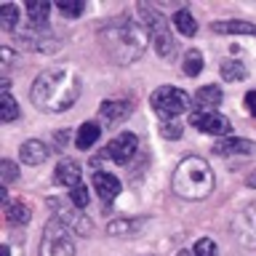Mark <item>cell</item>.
<instances>
[{"label": "cell", "instance_id": "cell-7", "mask_svg": "<svg viewBox=\"0 0 256 256\" xmlns=\"http://www.w3.org/2000/svg\"><path fill=\"white\" fill-rule=\"evenodd\" d=\"M190 126L198 128L200 134H211V136H227L230 131V120L219 115V112H206V110H195L190 115Z\"/></svg>", "mask_w": 256, "mask_h": 256}, {"label": "cell", "instance_id": "cell-25", "mask_svg": "<svg viewBox=\"0 0 256 256\" xmlns=\"http://www.w3.org/2000/svg\"><path fill=\"white\" fill-rule=\"evenodd\" d=\"M0 22H3V30L14 32L16 24H19V6H16V3H6L3 11H0Z\"/></svg>", "mask_w": 256, "mask_h": 256}, {"label": "cell", "instance_id": "cell-28", "mask_svg": "<svg viewBox=\"0 0 256 256\" xmlns=\"http://www.w3.org/2000/svg\"><path fill=\"white\" fill-rule=\"evenodd\" d=\"M195 256H219V248L211 238H200L195 243Z\"/></svg>", "mask_w": 256, "mask_h": 256}, {"label": "cell", "instance_id": "cell-34", "mask_svg": "<svg viewBox=\"0 0 256 256\" xmlns=\"http://www.w3.org/2000/svg\"><path fill=\"white\" fill-rule=\"evenodd\" d=\"M176 256H192L190 251H179V254H176Z\"/></svg>", "mask_w": 256, "mask_h": 256}, {"label": "cell", "instance_id": "cell-13", "mask_svg": "<svg viewBox=\"0 0 256 256\" xmlns=\"http://www.w3.org/2000/svg\"><path fill=\"white\" fill-rule=\"evenodd\" d=\"M128 115H131V104L120 102V99L102 102V107H99V118H102V123H107V126H115L120 120H126Z\"/></svg>", "mask_w": 256, "mask_h": 256}, {"label": "cell", "instance_id": "cell-29", "mask_svg": "<svg viewBox=\"0 0 256 256\" xmlns=\"http://www.w3.org/2000/svg\"><path fill=\"white\" fill-rule=\"evenodd\" d=\"M136 227H139V222H128V219H118V222H112L107 232L110 235H126V232H134Z\"/></svg>", "mask_w": 256, "mask_h": 256}, {"label": "cell", "instance_id": "cell-14", "mask_svg": "<svg viewBox=\"0 0 256 256\" xmlns=\"http://www.w3.org/2000/svg\"><path fill=\"white\" fill-rule=\"evenodd\" d=\"M222 99H224L222 88H216V86H203V88H200V91L195 94V107H198V110H206V112H214V110L222 104Z\"/></svg>", "mask_w": 256, "mask_h": 256}, {"label": "cell", "instance_id": "cell-17", "mask_svg": "<svg viewBox=\"0 0 256 256\" xmlns=\"http://www.w3.org/2000/svg\"><path fill=\"white\" fill-rule=\"evenodd\" d=\"M99 134H102L99 123H94V120H88V123H83V126L78 128L75 147H78V150H88V147H94V144H96V139H99Z\"/></svg>", "mask_w": 256, "mask_h": 256}, {"label": "cell", "instance_id": "cell-9", "mask_svg": "<svg viewBox=\"0 0 256 256\" xmlns=\"http://www.w3.org/2000/svg\"><path fill=\"white\" fill-rule=\"evenodd\" d=\"M94 190H96V195H99L104 203H112V200L120 195L123 184H120V179H118L115 174H110V171H96V174H94Z\"/></svg>", "mask_w": 256, "mask_h": 256}, {"label": "cell", "instance_id": "cell-4", "mask_svg": "<svg viewBox=\"0 0 256 256\" xmlns=\"http://www.w3.org/2000/svg\"><path fill=\"white\" fill-rule=\"evenodd\" d=\"M190 104H192L190 94H184L182 88H176V86H160L158 91H152V96H150V107L163 120L179 118L182 112L190 110Z\"/></svg>", "mask_w": 256, "mask_h": 256}, {"label": "cell", "instance_id": "cell-27", "mask_svg": "<svg viewBox=\"0 0 256 256\" xmlns=\"http://www.w3.org/2000/svg\"><path fill=\"white\" fill-rule=\"evenodd\" d=\"M67 200L78 208V211L88 208V187H86V184H78V187H72L70 195H67Z\"/></svg>", "mask_w": 256, "mask_h": 256}, {"label": "cell", "instance_id": "cell-26", "mask_svg": "<svg viewBox=\"0 0 256 256\" xmlns=\"http://www.w3.org/2000/svg\"><path fill=\"white\" fill-rule=\"evenodd\" d=\"M56 8H59V14L67 16V19H78V16L86 11V3L83 0H59Z\"/></svg>", "mask_w": 256, "mask_h": 256}, {"label": "cell", "instance_id": "cell-16", "mask_svg": "<svg viewBox=\"0 0 256 256\" xmlns=\"http://www.w3.org/2000/svg\"><path fill=\"white\" fill-rule=\"evenodd\" d=\"M3 211H6V219L11 222V224H27L30 216H32L30 206L24 203V200H6Z\"/></svg>", "mask_w": 256, "mask_h": 256}, {"label": "cell", "instance_id": "cell-2", "mask_svg": "<svg viewBox=\"0 0 256 256\" xmlns=\"http://www.w3.org/2000/svg\"><path fill=\"white\" fill-rule=\"evenodd\" d=\"M99 40H102L104 51L118 64H131L147 51L150 32L139 22L128 19V16H118V19L107 22L99 30Z\"/></svg>", "mask_w": 256, "mask_h": 256}, {"label": "cell", "instance_id": "cell-30", "mask_svg": "<svg viewBox=\"0 0 256 256\" xmlns=\"http://www.w3.org/2000/svg\"><path fill=\"white\" fill-rule=\"evenodd\" d=\"M160 136L163 139H182V126L176 120H163L160 123Z\"/></svg>", "mask_w": 256, "mask_h": 256}, {"label": "cell", "instance_id": "cell-10", "mask_svg": "<svg viewBox=\"0 0 256 256\" xmlns=\"http://www.w3.org/2000/svg\"><path fill=\"white\" fill-rule=\"evenodd\" d=\"M214 152L216 155H254L256 152V144L251 139H240V136H224L214 144Z\"/></svg>", "mask_w": 256, "mask_h": 256}, {"label": "cell", "instance_id": "cell-3", "mask_svg": "<svg viewBox=\"0 0 256 256\" xmlns=\"http://www.w3.org/2000/svg\"><path fill=\"white\" fill-rule=\"evenodd\" d=\"M174 192L184 200H206L214 192V171L203 158H184L174 171Z\"/></svg>", "mask_w": 256, "mask_h": 256}, {"label": "cell", "instance_id": "cell-15", "mask_svg": "<svg viewBox=\"0 0 256 256\" xmlns=\"http://www.w3.org/2000/svg\"><path fill=\"white\" fill-rule=\"evenodd\" d=\"M211 30L219 32V35H256V24H251V22H238V19L214 22Z\"/></svg>", "mask_w": 256, "mask_h": 256}, {"label": "cell", "instance_id": "cell-23", "mask_svg": "<svg viewBox=\"0 0 256 256\" xmlns=\"http://www.w3.org/2000/svg\"><path fill=\"white\" fill-rule=\"evenodd\" d=\"M152 43H155V51H158L160 56H166V59L176 54V40L168 35V30L160 32V35H152Z\"/></svg>", "mask_w": 256, "mask_h": 256}, {"label": "cell", "instance_id": "cell-6", "mask_svg": "<svg viewBox=\"0 0 256 256\" xmlns=\"http://www.w3.org/2000/svg\"><path fill=\"white\" fill-rule=\"evenodd\" d=\"M136 147H139V139H136V134L123 131V134H118L115 139H112L107 147L102 150V158H104V160H112V163H118V166H126L128 160L134 158Z\"/></svg>", "mask_w": 256, "mask_h": 256}, {"label": "cell", "instance_id": "cell-8", "mask_svg": "<svg viewBox=\"0 0 256 256\" xmlns=\"http://www.w3.org/2000/svg\"><path fill=\"white\" fill-rule=\"evenodd\" d=\"M232 232H235V238L246 248H256V203L243 208V211L235 216V222H232Z\"/></svg>", "mask_w": 256, "mask_h": 256}, {"label": "cell", "instance_id": "cell-24", "mask_svg": "<svg viewBox=\"0 0 256 256\" xmlns=\"http://www.w3.org/2000/svg\"><path fill=\"white\" fill-rule=\"evenodd\" d=\"M0 115H3L6 123H11V120L19 118V104H16V99L11 96V91H3V96H0Z\"/></svg>", "mask_w": 256, "mask_h": 256}, {"label": "cell", "instance_id": "cell-22", "mask_svg": "<svg viewBox=\"0 0 256 256\" xmlns=\"http://www.w3.org/2000/svg\"><path fill=\"white\" fill-rule=\"evenodd\" d=\"M222 78L227 80V83H235V80H243L246 78V67H243V62H235V59H227V62H222Z\"/></svg>", "mask_w": 256, "mask_h": 256}, {"label": "cell", "instance_id": "cell-12", "mask_svg": "<svg viewBox=\"0 0 256 256\" xmlns=\"http://www.w3.org/2000/svg\"><path fill=\"white\" fill-rule=\"evenodd\" d=\"M19 158H22L24 166H40L51 158V150H48V144H43L40 139H30L19 147Z\"/></svg>", "mask_w": 256, "mask_h": 256}, {"label": "cell", "instance_id": "cell-19", "mask_svg": "<svg viewBox=\"0 0 256 256\" xmlns=\"http://www.w3.org/2000/svg\"><path fill=\"white\" fill-rule=\"evenodd\" d=\"M48 14H51V3H43V0L27 3V19H30L32 27H43L48 22Z\"/></svg>", "mask_w": 256, "mask_h": 256}, {"label": "cell", "instance_id": "cell-31", "mask_svg": "<svg viewBox=\"0 0 256 256\" xmlns=\"http://www.w3.org/2000/svg\"><path fill=\"white\" fill-rule=\"evenodd\" d=\"M0 176H3V187L6 184H11L19 179V168H16V163H11V160H3V166H0Z\"/></svg>", "mask_w": 256, "mask_h": 256}, {"label": "cell", "instance_id": "cell-18", "mask_svg": "<svg viewBox=\"0 0 256 256\" xmlns=\"http://www.w3.org/2000/svg\"><path fill=\"white\" fill-rule=\"evenodd\" d=\"M139 16L144 22H147V30L152 32V35H160V32H166V19H163V14L155 11V8H150V6H139Z\"/></svg>", "mask_w": 256, "mask_h": 256}, {"label": "cell", "instance_id": "cell-11", "mask_svg": "<svg viewBox=\"0 0 256 256\" xmlns=\"http://www.w3.org/2000/svg\"><path fill=\"white\" fill-rule=\"evenodd\" d=\"M54 182L59 184V187H67V190L78 187L80 184V163L72 158L59 160V166H56V171H54Z\"/></svg>", "mask_w": 256, "mask_h": 256}, {"label": "cell", "instance_id": "cell-5", "mask_svg": "<svg viewBox=\"0 0 256 256\" xmlns=\"http://www.w3.org/2000/svg\"><path fill=\"white\" fill-rule=\"evenodd\" d=\"M40 256H75L72 232L64 222L51 219L46 224L43 240H40Z\"/></svg>", "mask_w": 256, "mask_h": 256}, {"label": "cell", "instance_id": "cell-21", "mask_svg": "<svg viewBox=\"0 0 256 256\" xmlns=\"http://www.w3.org/2000/svg\"><path fill=\"white\" fill-rule=\"evenodd\" d=\"M182 70L187 78H195L203 72V54L198 51V48H190L187 54H184V62H182Z\"/></svg>", "mask_w": 256, "mask_h": 256}, {"label": "cell", "instance_id": "cell-32", "mask_svg": "<svg viewBox=\"0 0 256 256\" xmlns=\"http://www.w3.org/2000/svg\"><path fill=\"white\" fill-rule=\"evenodd\" d=\"M243 104H246L248 115H254V118H256V91H248V94H246V102H243Z\"/></svg>", "mask_w": 256, "mask_h": 256}, {"label": "cell", "instance_id": "cell-1", "mask_svg": "<svg viewBox=\"0 0 256 256\" xmlns=\"http://www.w3.org/2000/svg\"><path fill=\"white\" fill-rule=\"evenodd\" d=\"M80 75L75 72V67H51L46 72H40L32 83L30 99L38 110L43 112H64L78 102L80 96Z\"/></svg>", "mask_w": 256, "mask_h": 256}, {"label": "cell", "instance_id": "cell-20", "mask_svg": "<svg viewBox=\"0 0 256 256\" xmlns=\"http://www.w3.org/2000/svg\"><path fill=\"white\" fill-rule=\"evenodd\" d=\"M174 27L182 32L184 38H192L198 32V24H195V16H192L187 8H182V11L174 14Z\"/></svg>", "mask_w": 256, "mask_h": 256}, {"label": "cell", "instance_id": "cell-33", "mask_svg": "<svg viewBox=\"0 0 256 256\" xmlns=\"http://www.w3.org/2000/svg\"><path fill=\"white\" fill-rule=\"evenodd\" d=\"M0 256H11V248H8V246H0Z\"/></svg>", "mask_w": 256, "mask_h": 256}]
</instances>
